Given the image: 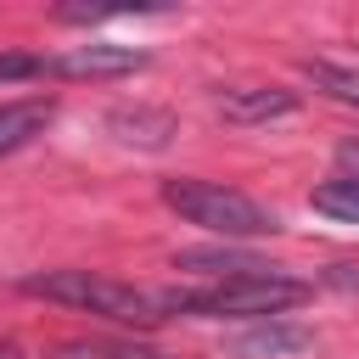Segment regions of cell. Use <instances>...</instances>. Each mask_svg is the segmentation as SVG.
<instances>
[{
    "instance_id": "6da1fadb",
    "label": "cell",
    "mask_w": 359,
    "mask_h": 359,
    "mask_svg": "<svg viewBox=\"0 0 359 359\" xmlns=\"http://www.w3.org/2000/svg\"><path fill=\"white\" fill-rule=\"evenodd\" d=\"M309 297V286L297 275L258 269V275H236V280H208L191 292H157L163 320L168 314H191V320H280L286 309H297Z\"/></svg>"
},
{
    "instance_id": "7a4b0ae2",
    "label": "cell",
    "mask_w": 359,
    "mask_h": 359,
    "mask_svg": "<svg viewBox=\"0 0 359 359\" xmlns=\"http://www.w3.org/2000/svg\"><path fill=\"white\" fill-rule=\"evenodd\" d=\"M17 292L79 309V314H95V320H112V325H157L163 320L157 292H140V286L95 275V269H39V275H22Z\"/></svg>"
},
{
    "instance_id": "3957f363",
    "label": "cell",
    "mask_w": 359,
    "mask_h": 359,
    "mask_svg": "<svg viewBox=\"0 0 359 359\" xmlns=\"http://www.w3.org/2000/svg\"><path fill=\"white\" fill-rule=\"evenodd\" d=\"M163 202L185 224H196L208 236H224V241H247V236H275L280 230V219L264 202H252L247 191H230L219 180H185V174L163 180Z\"/></svg>"
},
{
    "instance_id": "277c9868",
    "label": "cell",
    "mask_w": 359,
    "mask_h": 359,
    "mask_svg": "<svg viewBox=\"0 0 359 359\" xmlns=\"http://www.w3.org/2000/svg\"><path fill=\"white\" fill-rule=\"evenodd\" d=\"M140 67H151V50L118 45V39H84L45 56V79H129Z\"/></svg>"
},
{
    "instance_id": "5b68a950",
    "label": "cell",
    "mask_w": 359,
    "mask_h": 359,
    "mask_svg": "<svg viewBox=\"0 0 359 359\" xmlns=\"http://www.w3.org/2000/svg\"><path fill=\"white\" fill-rule=\"evenodd\" d=\"M213 107H219V118H224V123L258 129V123H269V118L297 112V95H292V90H280V84H241V90H219V95H213Z\"/></svg>"
},
{
    "instance_id": "8992f818",
    "label": "cell",
    "mask_w": 359,
    "mask_h": 359,
    "mask_svg": "<svg viewBox=\"0 0 359 359\" xmlns=\"http://www.w3.org/2000/svg\"><path fill=\"white\" fill-rule=\"evenodd\" d=\"M107 129H112L123 146H140V151H163V146L180 135L174 112H163V107H112V112H107Z\"/></svg>"
},
{
    "instance_id": "52a82bcc",
    "label": "cell",
    "mask_w": 359,
    "mask_h": 359,
    "mask_svg": "<svg viewBox=\"0 0 359 359\" xmlns=\"http://www.w3.org/2000/svg\"><path fill=\"white\" fill-rule=\"evenodd\" d=\"M56 118V101L50 95H22V101H0V157L22 151L28 140H39Z\"/></svg>"
},
{
    "instance_id": "ba28073f",
    "label": "cell",
    "mask_w": 359,
    "mask_h": 359,
    "mask_svg": "<svg viewBox=\"0 0 359 359\" xmlns=\"http://www.w3.org/2000/svg\"><path fill=\"white\" fill-rule=\"evenodd\" d=\"M309 348H314V331L309 325H292V320H264V325H252L236 342L241 359H303Z\"/></svg>"
},
{
    "instance_id": "9c48e42d",
    "label": "cell",
    "mask_w": 359,
    "mask_h": 359,
    "mask_svg": "<svg viewBox=\"0 0 359 359\" xmlns=\"http://www.w3.org/2000/svg\"><path fill=\"white\" fill-rule=\"evenodd\" d=\"M174 269H191V275H208V280H236V275H258V269H275V264L258 258V252H241V247H185L174 258Z\"/></svg>"
},
{
    "instance_id": "30bf717a",
    "label": "cell",
    "mask_w": 359,
    "mask_h": 359,
    "mask_svg": "<svg viewBox=\"0 0 359 359\" xmlns=\"http://www.w3.org/2000/svg\"><path fill=\"white\" fill-rule=\"evenodd\" d=\"M50 359H168V353L146 348L135 337H67L50 348Z\"/></svg>"
},
{
    "instance_id": "8fae6325",
    "label": "cell",
    "mask_w": 359,
    "mask_h": 359,
    "mask_svg": "<svg viewBox=\"0 0 359 359\" xmlns=\"http://www.w3.org/2000/svg\"><path fill=\"white\" fill-rule=\"evenodd\" d=\"M303 79H309L320 95H331V101H342V107H359V67L309 56V62H303Z\"/></svg>"
},
{
    "instance_id": "7c38bea8",
    "label": "cell",
    "mask_w": 359,
    "mask_h": 359,
    "mask_svg": "<svg viewBox=\"0 0 359 359\" xmlns=\"http://www.w3.org/2000/svg\"><path fill=\"white\" fill-rule=\"evenodd\" d=\"M309 208L314 213H325V219H337V224H359V180H325V185H314L309 191Z\"/></svg>"
},
{
    "instance_id": "4fadbf2b",
    "label": "cell",
    "mask_w": 359,
    "mask_h": 359,
    "mask_svg": "<svg viewBox=\"0 0 359 359\" xmlns=\"http://www.w3.org/2000/svg\"><path fill=\"white\" fill-rule=\"evenodd\" d=\"M17 79H45V56H22V50L0 56V84H17Z\"/></svg>"
},
{
    "instance_id": "5bb4252c",
    "label": "cell",
    "mask_w": 359,
    "mask_h": 359,
    "mask_svg": "<svg viewBox=\"0 0 359 359\" xmlns=\"http://www.w3.org/2000/svg\"><path fill=\"white\" fill-rule=\"evenodd\" d=\"M337 163H342V180H359V140H342L337 146Z\"/></svg>"
},
{
    "instance_id": "9a60e30c",
    "label": "cell",
    "mask_w": 359,
    "mask_h": 359,
    "mask_svg": "<svg viewBox=\"0 0 359 359\" xmlns=\"http://www.w3.org/2000/svg\"><path fill=\"white\" fill-rule=\"evenodd\" d=\"M0 359H22V348L17 342H0Z\"/></svg>"
}]
</instances>
